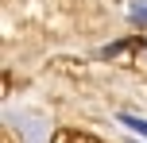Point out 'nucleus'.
Listing matches in <instances>:
<instances>
[{
	"instance_id": "f257e3e1",
	"label": "nucleus",
	"mask_w": 147,
	"mask_h": 143,
	"mask_svg": "<svg viewBox=\"0 0 147 143\" xmlns=\"http://www.w3.org/2000/svg\"><path fill=\"white\" fill-rule=\"evenodd\" d=\"M124 124H128L132 132H143V136H147V124H143V120H136V116H124Z\"/></svg>"
}]
</instances>
